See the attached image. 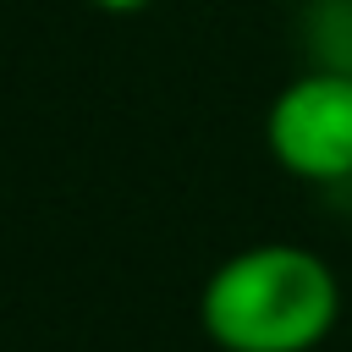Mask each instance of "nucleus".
<instances>
[{
    "label": "nucleus",
    "mask_w": 352,
    "mask_h": 352,
    "mask_svg": "<svg viewBox=\"0 0 352 352\" xmlns=\"http://www.w3.org/2000/svg\"><path fill=\"white\" fill-rule=\"evenodd\" d=\"M336 319L341 280L297 242H253L220 258L198 292V324L220 352H314Z\"/></svg>",
    "instance_id": "1"
},
{
    "label": "nucleus",
    "mask_w": 352,
    "mask_h": 352,
    "mask_svg": "<svg viewBox=\"0 0 352 352\" xmlns=\"http://www.w3.org/2000/svg\"><path fill=\"white\" fill-rule=\"evenodd\" d=\"M88 6H99V11H110V16H132V11H143V6H154V0H88Z\"/></svg>",
    "instance_id": "3"
},
{
    "label": "nucleus",
    "mask_w": 352,
    "mask_h": 352,
    "mask_svg": "<svg viewBox=\"0 0 352 352\" xmlns=\"http://www.w3.org/2000/svg\"><path fill=\"white\" fill-rule=\"evenodd\" d=\"M270 160L314 187L352 176V66L297 72L264 110Z\"/></svg>",
    "instance_id": "2"
}]
</instances>
